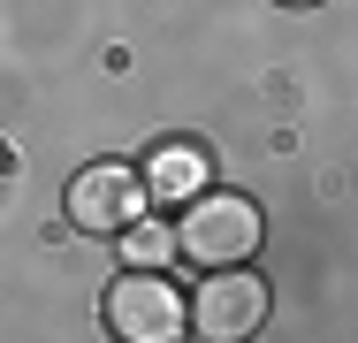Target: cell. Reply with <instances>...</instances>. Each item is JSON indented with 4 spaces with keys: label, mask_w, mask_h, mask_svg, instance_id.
Instances as JSON below:
<instances>
[{
    "label": "cell",
    "mask_w": 358,
    "mask_h": 343,
    "mask_svg": "<svg viewBox=\"0 0 358 343\" xmlns=\"http://www.w3.org/2000/svg\"><path fill=\"white\" fill-rule=\"evenodd\" d=\"M259 237H267L259 206L236 199V191H191L176 214V252L191 267H244L259 252Z\"/></svg>",
    "instance_id": "cell-1"
},
{
    "label": "cell",
    "mask_w": 358,
    "mask_h": 343,
    "mask_svg": "<svg viewBox=\"0 0 358 343\" xmlns=\"http://www.w3.org/2000/svg\"><path fill=\"white\" fill-rule=\"evenodd\" d=\"M107 328L122 343H176L191 328V305H183V290H176L168 274L130 267L115 290H107Z\"/></svg>",
    "instance_id": "cell-3"
},
{
    "label": "cell",
    "mask_w": 358,
    "mask_h": 343,
    "mask_svg": "<svg viewBox=\"0 0 358 343\" xmlns=\"http://www.w3.org/2000/svg\"><path fill=\"white\" fill-rule=\"evenodd\" d=\"M138 176H145V191H152V199L183 206L191 191H206V153H199V145H160Z\"/></svg>",
    "instance_id": "cell-5"
},
{
    "label": "cell",
    "mask_w": 358,
    "mask_h": 343,
    "mask_svg": "<svg viewBox=\"0 0 358 343\" xmlns=\"http://www.w3.org/2000/svg\"><path fill=\"white\" fill-rule=\"evenodd\" d=\"M138 214H152V191L130 160H92L69 176V221L84 237H122Z\"/></svg>",
    "instance_id": "cell-2"
},
{
    "label": "cell",
    "mask_w": 358,
    "mask_h": 343,
    "mask_svg": "<svg viewBox=\"0 0 358 343\" xmlns=\"http://www.w3.org/2000/svg\"><path fill=\"white\" fill-rule=\"evenodd\" d=\"M282 8H320V0H282Z\"/></svg>",
    "instance_id": "cell-7"
},
{
    "label": "cell",
    "mask_w": 358,
    "mask_h": 343,
    "mask_svg": "<svg viewBox=\"0 0 358 343\" xmlns=\"http://www.w3.org/2000/svg\"><path fill=\"white\" fill-rule=\"evenodd\" d=\"M191 321L206 343H244L252 328H267V282L244 267H214L206 290L191 298Z\"/></svg>",
    "instance_id": "cell-4"
},
{
    "label": "cell",
    "mask_w": 358,
    "mask_h": 343,
    "mask_svg": "<svg viewBox=\"0 0 358 343\" xmlns=\"http://www.w3.org/2000/svg\"><path fill=\"white\" fill-rule=\"evenodd\" d=\"M122 252H130V267H160V260L176 252V229L152 221V214H138V221L122 229Z\"/></svg>",
    "instance_id": "cell-6"
}]
</instances>
